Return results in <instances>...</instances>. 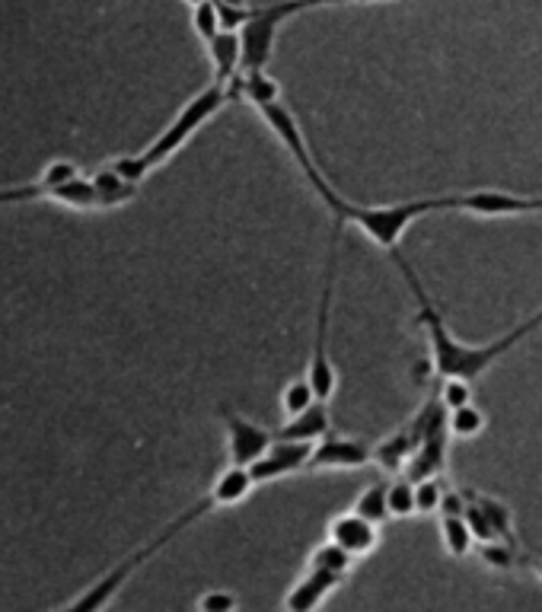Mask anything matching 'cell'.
I'll use <instances>...</instances> for the list:
<instances>
[{"label": "cell", "mask_w": 542, "mask_h": 612, "mask_svg": "<svg viewBox=\"0 0 542 612\" xmlns=\"http://www.w3.org/2000/svg\"><path fill=\"white\" fill-rule=\"evenodd\" d=\"M476 214V217H523V214H542L539 195H514L501 189H472V192H447V195H425L412 201H393V204H354L348 201L345 211L332 227L342 230L345 224L358 227L370 243L383 252H399L405 230L415 220L428 214Z\"/></svg>", "instance_id": "obj_1"}, {"label": "cell", "mask_w": 542, "mask_h": 612, "mask_svg": "<svg viewBox=\"0 0 542 612\" xmlns=\"http://www.w3.org/2000/svg\"><path fill=\"white\" fill-rule=\"evenodd\" d=\"M393 259H396V265H399V271H402L405 284H409V291H412L415 300H418V316H415V322L421 326V332H425V338H428L431 367H434V373H437L440 380H444V377L479 380L491 364H498L501 357L511 354V351L523 342V338H530L533 332L542 329V310H539V313L530 316L527 322H520L517 329L504 332V335H498V338H491L488 345H466V342H460V338H456V335L447 329L444 316H440V310L431 303V297H428L425 287H421V281H418V275L412 271V265L405 262L399 252H393Z\"/></svg>", "instance_id": "obj_2"}, {"label": "cell", "mask_w": 542, "mask_h": 612, "mask_svg": "<svg viewBox=\"0 0 542 612\" xmlns=\"http://www.w3.org/2000/svg\"><path fill=\"white\" fill-rule=\"evenodd\" d=\"M227 102H230V90L224 87V83H211V87H205V90L195 93L189 102H185L173 122L160 131V138L154 144H150L147 150H141V153H131V157L115 160L112 169H115V173H122L128 182L141 185L157 166H163L169 157H176V153L189 144L220 109L227 106Z\"/></svg>", "instance_id": "obj_3"}, {"label": "cell", "mask_w": 542, "mask_h": 612, "mask_svg": "<svg viewBox=\"0 0 542 612\" xmlns=\"http://www.w3.org/2000/svg\"><path fill=\"white\" fill-rule=\"evenodd\" d=\"M211 510H217V504H214V498H211V495H205L201 501H195L189 510H185V514H179L173 523H169L166 530H160L154 539L144 542V546H141L138 552H131L128 558L118 561V565H115L112 571H106V574L99 577V581H96L93 587H87V590L80 593L77 600H71L67 606H71V609H103V606H109V600L115 597L118 590L125 587V581H128V577H131L134 571H138L141 565H147V561L154 558L160 549H166L169 542H173V539H176L182 530H189V526H192L195 520H201L205 514H211Z\"/></svg>", "instance_id": "obj_4"}, {"label": "cell", "mask_w": 542, "mask_h": 612, "mask_svg": "<svg viewBox=\"0 0 542 612\" xmlns=\"http://www.w3.org/2000/svg\"><path fill=\"white\" fill-rule=\"evenodd\" d=\"M256 112H259L262 122L271 128V134H275V138L284 144V150L294 157V163L300 166V173L307 176L310 189H313V192L319 195V201H323L326 208H329L332 220L342 217V211H345L348 198L335 189V185L326 179L323 169H319V163L313 160V150H310L307 134H303L300 122H297V115H294L291 109H287V102H284V99H278V102H271V106H262V109H256Z\"/></svg>", "instance_id": "obj_5"}, {"label": "cell", "mask_w": 542, "mask_h": 612, "mask_svg": "<svg viewBox=\"0 0 542 612\" xmlns=\"http://www.w3.org/2000/svg\"><path fill=\"white\" fill-rule=\"evenodd\" d=\"M319 7H323V0H275V4L252 7V16L240 29L243 71H259V67H268L281 26L287 20H294V16L307 13V10H319Z\"/></svg>", "instance_id": "obj_6"}, {"label": "cell", "mask_w": 542, "mask_h": 612, "mask_svg": "<svg viewBox=\"0 0 542 612\" xmlns=\"http://www.w3.org/2000/svg\"><path fill=\"white\" fill-rule=\"evenodd\" d=\"M335 268H338V227H332V243H329V265L323 275V297H319L316 310V335L310 348V364H307V380L313 383L316 396L332 402L338 389V370L332 364L329 351V316H332V294H335Z\"/></svg>", "instance_id": "obj_7"}, {"label": "cell", "mask_w": 542, "mask_h": 612, "mask_svg": "<svg viewBox=\"0 0 542 612\" xmlns=\"http://www.w3.org/2000/svg\"><path fill=\"white\" fill-rule=\"evenodd\" d=\"M367 463H374V447L364 444V440L329 431L313 444L307 472H354L364 469Z\"/></svg>", "instance_id": "obj_8"}, {"label": "cell", "mask_w": 542, "mask_h": 612, "mask_svg": "<svg viewBox=\"0 0 542 612\" xmlns=\"http://www.w3.org/2000/svg\"><path fill=\"white\" fill-rule=\"evenodd\" d=\"M220 418H224V431H227V459L236 466H252L271 444H275V431L262 428V424L233 412L227 405L220 408Z\"/></svg>", "instance_id": "obj_9"}, {"label": "cell", "mask_w": 542, "mask_h": 612, "mask_svg": "<svg viewBox=\"0 0 542 612\" xmlns=\"http://www.w3.org/2000/svg\"><path fill=\"white\" fill-rule=\"evenodd\" d=\"M310 456H313V440L275 437V444H271L256 463L249 466V472H252V479H256V485H268V482L287 479V475L307 472Z\"/></svg>", "instance_id": "obj_10"}, {"label": "cell", "mask_w": 542, "mask_h": 612, "mask_svg": "<svg viewBox=\"0 0 542 612\" xmlns=\"http://www.w3.org/2000/svg\"><path fill=\"white\" fill-rule=\"evenodd\" d=\"M450 428H447V412L431 421V428L421 434L418 447L412 450L405 472L409 479H428V475H444L447 469V453H450Z\"/></svg>", "instance_id": "obj_11"}, {"label": "cell", "mask_w": 542, "mask_h": 612, "mask_svg": "<svg viewBox=\"0 0 542 612\" xmlns=\"http://www.w3.org/2000/svg\"><path fill=\"white\" fill-rule=\"evenodd\" d=\"M345 581L348 577L323 571V568H303V574L294 581V587L284 593L281 606L287 612H313V609L323 606Z\"/></svg>", "instance_id": "obj_12"}, {"label": "cell", "mask_w": 542, "mask_h": 612, "mask_svg": "<svg viewBox=\"0 0 542 612\" xmlns=\"http://www.w3.org/2000/svg\"><path fill=\"white\" fill-rule=\"evenodd\" d=\"M326 539L338 542L342 549H348L354 558H367L374 555L380 546V526L370 523L367 517L354 514V510H345V514H335L326 523Z\"/></svg>", "instance_id": "obj_13"}, {"label": "cell", "mask_w": 542, "mask_h": 612, "mask_svg": "<svg viewBox=\"0 0 542 612\" xmlns=\"http://www.w3.org/2000/svg\"><path fill=\"white\" fill-rule=\"evenodd\" d=\"M332 431V412L326 399H316L313 405H307L303 412L291 415L281 421V428H275V437L281 440H316L326 437Z\"/></svg>", "instance_id": "obj_14"}, {"label": "cell", "mask_w": 542, "mask_h": 612, "mask_svg": "<svg viewBox=\"0 0 542 612\" xmlns=\"http://www.w3.org/2000/svg\"><path fill=\"white\" fill-rule=\"evenodd\" d=\"M205 48H208L211 67H214V83H224V87H230L233 77L243 71V39H240V29H220Z\"/></svg>", "instance_id": "obj_15"}, {"label": "cell", "mask_w": 542, "mask_h": 612, "mask_svg": "<svg viewBox=\"0 0 542 612\" xmlns=\"http://www.w3.org/2000/svg\"><path fill=\"white\" fill-rule=\"evenodd\" d=\"M227 90H230V99H243L252 109H262V106H271V102L284 99L281 83L271 77L265 67H259V71H240Z\"/></svg>", "instance_id": "obj_16"}, {"label": "cell", "mask_w": 542, "mask_h": 612, "mask_svg": "<svg viewBox=\"0 0 542 612\" xmlns=\"http://www.w3.org/2000/svg\"><path fill=\"white\" fill-rule=\"evenodd\" d=\"M252 488H256V479H252L249 466L227 463V469L214 479L208 495L214 498L217 507H236V504H243L252 495Z\"/></svg>", "instance_id": "obj_17"}, {"label": "cell", "mask_w": 542, "mask_h": 612, "mask_svg": "<svg viewBox=\"0 0 542 612\" xmlns=\"http://www.w3.org/2000/svg\"><path fill=\"white\" fill-rule=\"evenodd\" d=\"M440 526V542H444V552L450 558H466L472 549H476V536H472L466 514H440L437 517Z\"/></svg>", "instance_id": "obj_18"}, {"label": "cell", "mask_w": 542, "mask_h": 612, "mask_svg": "<svg viewBox=\"0 0 542 612\" xmlns=\"http://www.w3.org/2000/svg\"><path fill=\"white\" fill-rule=\"evenodd\" d=\"M354 565H358V558H354L348 549L338 546V542H332V539L319 542V546L307 555V568H323V571L342 574V577H348L354 571Z\"/></svg>", "instance_id": "obj_19"}, {"label": "cell", "mask_w": 542, "mask_h": 612, "mask_svg": "<svg viewBox=\"0 0 542 612\" xmlns=\"http://www.w3.org/2000/svg\"><path fill=\"white\" fill-rule=\"evenodd\" d=\"M90 179H93V185L99 189V195H103L106 208H115V204H125V201H131L134 195H138V185L128 182L122 173H115L112 163H109L106 169H99V173L90 176Z\"/></svg>", "instance_id": "obj_20"}, {"label": "cell", "mask_w": 542, "mask_h": 612, "mask_svg": "<svg viewBox=\"0 0 542 612\" xmlns=\"http://www.w3.org/2000/svg\"><path fill=\"white\" fill-rule=\"evenodd\" d=\"M479 558L491 571H517L523 565V552H517L514 539H491L479 542Z\"/></svg>", "instance_id": "obj_21"}, {"label": "cell", "mask_w": 542, "mask_h": 612, "mask_svg": "<svg viewBox=\"0 0 542 612\" xmlns=\"http://www.w3.org/2000/svg\"><path fill=\"white\" fill-rule=\"evenodd\" d=\"M386 504H389V517L405 520L418 514L415 507V482L409 475H393V482H386Z\"/></svg>", "instance_id": "obj_22"}, {"label": "cell", "mask_w": 542, "mask_h": 612, "mask_svg": "<svg viewBox=\"0 0 542 612\" xmlns=\"http://www.w3.org/2000/svg\"><path fill=\"white\" fill-rule=\"evenodd\" d=\"M351 510H354V514L367 517L370 523H377V526H383L386 520H393V517H389V504H386V482H370L361 495L354 498Z\"/></svg>", "instance_id": "obj_23"}, {"label": "cell", "mask_w": 542, "mask_h": 612, "mask_svg": "<svg viewBox=\"0 0 542 612\" xmlns=\"http://www.w3.org/2000/svg\"><path fill=\"white\" fill-rule=\"evenodd\" d=\"M485 424H488V418H485V412L476 402H466V405L450 408V412H447V428H450L453 437H466V440L479 437L485 431Z\"/></svg>", "instance_id": "obj_24"}, {"label": "cell", "mask_w": 542, "mask_h": 612, "mask_svg": "<svg viewBox=\"0 0 542 612\" xmlns=\"http://www.w3.org/2000/svg\"><path fill=\"white\" fill-rule=\"evenodd\" d=\"M466 495H469V501H476V504L485 510L488 520L495 523V530H498L504 539H514V542H517V536H514V510H511V504H504L501 498L482 495V491H472V488H466Z\"/></svg>", "instance_id": "obj_25"}, {"label": "cell", "mask_w": 542, "mask_h": 612, "mask_svg": "<svg viewBox=\"0 0 542 612\" xmlns=\"http://www.w3.org/2000/svg\"><path fill=\"white\" fill-rule=\"evenodd\" d=\"M316 399H319V396H316L313 383L307 380V373H303V377L287 380L284 389H281V396H278V402H281V415H284V418H291V415L303 412V408H307V405H313Z\"/></svg>", "instance_id": "obj_26"}, {"label": "cell", "mask_w": 542, "mask_h": 612, "mask_svg": "<svg viewBox=\"0 0 542 612\" xmlns=\"http://www.w3.org/2000/svg\"><path fill=\"white\" fill-rule=\"evenodd\" d=\"M444 491H447L444 475L415 479V507H418V514H437L440 501H444Z\"/></svg>", "instance_id": "obj_27"}, {"label": "cell", "mask_w": 542, "mask_h": 612, "mask_svg": "<svg viewBox=\"0 0 542 612\" xmlns=\"http://www.w3.org/2000/svg\"><path fill=\"white\" fill-rule=\"evenodd\" d=\"M192 26H195V36L201 42H211L214 36L224 26H220V10H217V0H201V4L192 7Z\"/></svg>", "instance_id": "obj_28"}, {"label": "cell", "mask_w": 542, "mask_h": 612, "mask_svg": "<svg viewBox=\"0 0 542 612\" xmlns=\"http://www.w3.org/2000/svg\"><path fill=\"white\" fill-rule=\"evenodd\" d=\"M440 402L450 412V408H460L466 402H472V380H463V377H444L440 380V389H437Z\"/></svg>", "instance_id": "obj_29"}, {"label": "cell", "mask_w": 542, "mask_h": 612, "mask_svg": "<svg viewBox=\"0 0 542 612\" xmlns=\"http://www.w3.org/2000/svg\"><path fill=\"white\" fill-rule=\"evenodd\" d=\"M201 612H233L236 606H240V600L233 597L230 590L224 587H217V590H208V593H201L198 603H195Z\"/></svg>", "instance_id": "obj_30"}, {"label": "cell", "mask_w": 542, "mask_h": 612, "mask_svg": "<svg viewBox=\"0 0 542 612\" xmlns=\"http://www.w3.org/2000/svg\"><path fill=\"white\" fill-rule=\"evenodd\" d=\"M217 10H220V26L224 29H243L252 16L249 4H230V0H217Z\"/></svg>", "instance_id": "obj_31"}, {"label": "cell", "mask_w": 542, "mask_h": 612, "mask_svg": "<svg viewBox=\"0 0 542 612\" xmlns=\"http://www.w3.org/2000/svg\"><path fill=\"white\" fill-rule=\"evenodd\" d=\"M77 166L74 163H67V160H55V163H48L45 166V173H42V182L45 185H61V182H71L77 179Z\"/></svg>", "instance_id": "obj_32"}, {"label": "cell", "mask_w": 542, "mask_h": 612, "mask_svg": "<svg viewBox=\"0 0 542 612\" xmlns=\"http://www.w3.org/2000/svg\"><path fill=\"white\" fill-rule=\"evenodd\" d=\"M466 507H469L466 491H463V488H453V485H447V491H444V501H440V510H437V517H440V514H466Z\"/></svg>", "instance_id": "obj_33"}, {"label": "cell", "mask_w": 542, "mask_h": 612, "mask_svg": "<svg viewBox=\"0 0 542 612\" xmlns=\"http://www.w3.org/2000/svg\"><path fill=\"white\" fill-rule=\"evenodd\" d=\"M335 4H389V0H323V7H335Z\"/></svg>", "instance_id": "obj_34"}, {"label": "cell", "mask_w": 542, "mask_h": 612, "mask_svg": "<svg viewBox=\"0 0 542 612\" xmlns=\"http://www.w3.org/2000/svg\"><path fill=\"white\" fill-rule=\"evenodd\" d=\"M523 565H527L539 581H542V558H530V555H523Z\"/></svg>", "instance_id": "obj_35"}, {"label": "cell", "mask_w": 542, "mask_h": 612, "mask_svg": "<svg viewBox=\"0 0 542 612\" xmlns=\"http://www.w3.org/2000/svg\"><path fill=\"white\" fill-rule=\"evenodd\" d=\"M185 4H189V7H195V4H201V0H185Z\"/></svg>", "instance_id": "obj_36"}, {"label": "cell", "mask_w": 542, "mask_h": 612, "mask_svg": "<svg viewBox=\"0 0 542 612\" xmlns=\"http://www.w3.org/2000/svg\"><path fill=\"white\" fill-rule=\"evenodd\" d=\"M230 4H249V0H230Z\"/></svg>", "instance_id": "obj_37"}]
</instances>
